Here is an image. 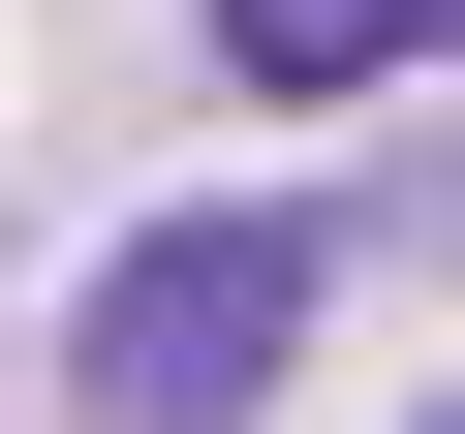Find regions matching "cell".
Here are the masks:
<instances>
[{"label":"cell","mask_w":465,"mask_h":434,"mask_svg":"<svg viewBox=\"0 0 465 434\" xmlns=\"http://www.w3.org/2000/svg\"><path fill=\"white\" fill-rule=\"evenodd\" d=\"M465 32V0H217V63H249V94H403Z\"/></svg>","instance_id":"cell-2"},{"label":"cell","mask_w":465,"mask_h":434,"mask_svg":"<svg viewBox=\"0 0 465 434\" xmlns=\"http://www.w3.org/2000/svg\"><path fill=\"white\" fill-rule=\"evenodd\" d=\"M311 280H341L311 217H155V249L94 280V341H63V372H94V434H249V403H280V341H311Z\"/></svg>","instance_id":"cell-1"}]
</instances>
